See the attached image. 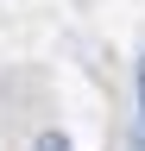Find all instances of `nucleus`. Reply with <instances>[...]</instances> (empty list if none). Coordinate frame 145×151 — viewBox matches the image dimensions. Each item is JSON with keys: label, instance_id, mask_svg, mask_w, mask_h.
Returning <instances> with one entry per match:
<instances>
[{"label": "nucleus", "instance_id": "obj_2", "mask_svg": "<svg viewBox=\"0 0 145 151\" xmlns=\"http://www.w3.org/2000/svg\"><path fill=\"white\" fill-rule=\"evenodd\" d=\"M38 151H69V139L63 132H38Z\"/></svg>", "mask_w": 145, "mask_h": 151}, {"label": "nucleus", "instance_id": "obj_1", "mask_svg": "<svg viewBox=\"0 0 145 151\" xmlns=\"http://www.w3.org/2000/svg\"><path fill=\"white\" fill-rule=\"evenodd\" d=\"M133 88H139V139H145V57H139V76H133Z\"/></svg>", "mask_w": 145, "mask_h": 151}]
</instances>
